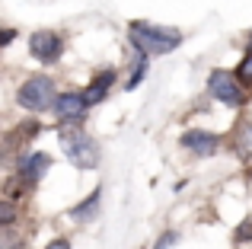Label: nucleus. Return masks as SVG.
I'll use <instances>...</instances> for the list:
<instances>
[{
    "label": "nucleus",
    "mask_w": 252,
    "mask_h": 249,
    "mask_svg": "<svg viewBox=\"0 0 252 249\" xmlns=\"http://www.w3.org/2000/svg\"><path fill=\"white\" fill-rule=\"evenodd\" d=\"M131 45L141 48L144 55H169L182 45V32L179 29H166V26H154V23H131L128 26Z\"/></svg>",
    "instance_id": "nucleus-1"
},
{
    "label": "nucleus",
    "mask_w": 252,
    "mask_h": 249,
    "mask_svg": "<svg viewBox=\"0 0 252 249\" xmlns=\"http://www.w3.org/2000/svg\"><path fill=\"white\" fill-rule=\"evenodd\" d=\"M58 137H61V147H64V154H67V160L74 163L77 169H96L99 166V144L93 141L86 131H80V124H77V128L61 124Z\"/></svg>",
    "instance_id": "nucleus-2"
},
{
    "label": "nucleus",
    "mask_w": 252,
    "mask_h": 249,
    "mask_svg": "<svg viewBox=\"0 0 252 249\" xmlns=\"http://www.w3.org/2000/svg\"><path fill=\"white\" fill-rule=\"evenodd\" d=\"M16 102L26 112H45V109H51V102H55V80H51V77H42V74L29 77V80L16 90Z\"/></svg>",
    "instance_id": "nucleus-3"
},
{
    "label": "nucleus",
    "mask_w": 252,
    "mask_h": 249,
    "mask_svg": "<svg viewBox=\"0 0 252 249\" xmlns=\"http://www.w3.org/2000/svg\"><path fill=\"white\" fill-rule=\"evenodd\" d=\"M208 93L214 96L217 102H223V106H233L240 109L243 102H246V87L240 83V77L230 74V70H214V74L208 77Z\"/></svg>",
    "instance_id": "nucleus-4"
},
{
    "label": "nucleus",
    "mask_w": 252,
    "mask_h": 249,
    "mask_svg": "<svg viewBox=\"0 0 252 249\" xmlns=\"http://www.w3.org/2000/svg\"><path fill=\"white\" fill-rule=\"evenodd\" d=\"M29 51H32V58H35V61H42V64H55L58 58L64 55V42H61V35H58V32L42 29V32H32V38H29Z\"/></svg>",
    "instance_id": "nucleus-5"
},
{
    "label": "nucleus",
    "mask_w": 252,
    "mask_h": 249,
    "mask_svg": "<svg viewBox=\"0 0 252 249\" xmlns=\"http://www.w3.org/2000/svg\"><path fill=\"white\" fill-rule=\"evenodd\" d=\"M55 112H58V119H61L64 124H80L83 122V115H86V99H83V93H58L55 96Z\"/></svg>",
    "instance_id": "nucleus-6"
},
{
    "label": "nucleus",
    "mask_w": 252,
    "mask_h": 249,
    "mask_svg": "<svg viewBox=\"0 0 252 249\" xmlns=\"http://www.w3.org/2000/svg\"><path fill=\"white\" fill-rule=\"evenodd\" d=\"M182 147L191 150L195 156H211V154L220 150V137L211 134V131L195 128V131H185V134H182Z\"/></svg>",
    "instance_id": "nucleus-7"
},
{
    "label": "nucleus",
    "mask_w": 252,
    "mask_h": 249,
    "mask_svg": "<svg viewBox=\"0 0 252 249\" xmlns=\"http://www.w3.org/2000/svg\"><path fill=\"white\" fill-rule=\"evenodd\" d=\"M48 166H51L48 154H29V156H23V163H19V179L29 182V186H35V182L45 176Z\"/></svg>",
    "instance_id": "nucleus-8"
},
{
    "label": "nucleus",
    "mask_w": 252,
    "mask_h": 249,
    "mask_svg": "<svg viewBox=\"0 0 252 249\" xmlns=\"http://www.w3.org/2000/svg\"><path fill=\"white\" fill-rule=\"evenodd\" d=\"M112 83H115V70H99V74L93 77L90 83H86V90H83L86 106H96V102H102L105 93L112 90Z\"/></svg>",
    "instance_id": "nucleus-9"
},
{
    "label": "nucleus",
    "mask_w": 252,
    "mask_h": 249,
    "mask_svg": "<svg viewBox=\"0 0 252 249\" xmlns=\"http://www.w3.org/2000/svg\"><path fill=\"white\" fill-rule=\"evenodd\" d=\"M99 195H102V188H93L80 205L70 208V218H74V220H93V218H96V211H99Z\"/></svg>",
    "instance_id": "nucleus-10"
},
{
    "label": "nucleus",
    "mask_w": 252,
    "mask_h": 249,
    "mask_svg": "<svg viewBox=\"0 0 252 249\" xmlns=\"http://www.w3.org/2000/svg\"><path fill=\"white\" fill-rule=\"evenodd\" d=\"M233 144H236V154H240L243 160H252V122H246V124L236 128Z\"/></svg>",
    "instance_id": "nucleus-11"
},
{
    "label": "nucleus",
    "mask_w": 252,
    "mask_h": 249,
    "mask_svg": "<svg viewBox=\"0 0 252 249\" xmlns=\"http://www.w3.org/2000/svg\"><path fill=\"white\" fill-rule=\"evenodd\" d=\"M0 249H26V237L13 224H0Z\"/></svg>",
    "instance_id": "nucleus-12"
},
{
    "label": "nucleus",
    "mask_w": 252,
    "mask_h": 249,
    "mask_svg": "<svg viewBox=\"0 0 252 249\" xmlns=\"http://www.w3.org/2000/svg\"><path fill=\"white\" fill-rule=\"evenodd\" d=\"M236 77H240L243 87H252V51L240 61V67H236Z\"/></svg>",
    "instance_id": "nucleus-13"
},
{
    "label": "nucleus",
    "mask_w": 252,
    "mask_h": 249,
    "mask_svg": "<svg viewBox=\"0 0 252 249\" xmlns=\"http://www.w3.org/2000/svg\"><path fill=\"white\" fill-rule=\"evenodd\" d=\"M16 220V205L10 198H0V224H13Z\"/></svg>",
    "instance_id": "nucleus-14"
},
{
    "label": "nucleus",
    "mask_w": 252,
    "mask_h": 249,
    "mask_svg": "<svg viewBox=\"0 0 252 249\" xmlns=\"http://www.w3.org/2000/svg\"><path fill=\"white\" fill-rule=\"evenodd\" d=\"M233 240H236V243H246V240H252V220H246V224H240V227H236Z\"/></svg>",
    "instance_id": "nucleus-15"
},
{
    "label": "nucleus",
    "mask_w": 252,
    "mask_h": 249,
    "mask_svg": "<svg viewBox=\"0 0 252 249\" xmlns=\"http://www.w3.org/2000/svg\"><path fill=\"white\" fill-rule=\"evenodd\" d=\"M13 38H16V29H3V26H0V48H6Z\"/></svg>",
    "instance_id": "nucleus-16"
},
{
    "label": "nucleus",
    "mask_w": 252,
    "mask_h": 249,
    "mask_svg": "<svg viewBox=\"0 0 252 249\" xmlns=\"http://www.w3.org/2000/svg\"><path fill=\"white\" fill-rule=\"evenodd\" d=\"M176 240H179V233H163V237H160V243H157L154 249H169L172 243H176Z\"/></svg>",
    "instance_id": "nucleus-17"
},
{
    "label": "nucleus",
    "mask_w": 252,
    "mask_h": 249,
    "mask_svg": "<svg viewBox=\"0 0 252 249\" xmlns=\"http://www.w3.org/2000/svg\"><path fill=\"white\" fill-rule=\"evenodd\" d=\"M48 249H70V243H67V240H51Z\"/></svg>",
    "instance_id": "nucleus-18"
},
{
    "label": "nucleus",
    "mask_w": 252,
    "mask_h": 249,
    "mask_svg": "<svg viewBox=\"0 0 252 249\" xmlns=\"http://www.w3.org/2000/svg\"><path fill=\"white\" fill-rule=\"evenodd\" d=\"M249 51H252V32H249Z\"/></svg>",
    "instance_id": "nucleus-19"
}]
</instances>
